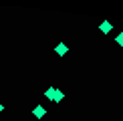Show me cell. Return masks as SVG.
Here are the masks:
<instances>
[{
	"label": "cell",
	"instance_id": "cell-1",
	"mask_svg": "<svg viewBox=\"0 0 123 121\" xmlns=\"http://www.w3.org/2000/svg\"><path fill=\"white\" fill-rule=\"evenodd\" d=\"M99 30L103 34H109L111 30H113V22L111 20H101V24H99Z\"/></svg>",
	"mask_w": 123,
	"mask_h": 121
},
{
	"label": "cell",
	"instance_id": "cell-2",
	"mask_svg": "<svg viewBox=\"0 0 123 121\" xmlns=\"http://www.w3.org/2000/svg\"><path fill=\"white\" fill-rule=\"evenodd\" d=\"M44 115H47V109H44L43 105H37V107L32 109V117H34V119H43Z\"/></svg>",
	"mask_w": 123,
	"mask_h": 121
},
{
	"label": "cell",
	"instance_id": "cell-3",
	"mask_svg": "<svg viewBox=\"0 0 123 121\" xmlns=\"http://www.w3.org/2000/svg\"><path fill=\"white\" fill-rule=\"evenodd\" d=\"M55 53H57V54H59V57H65V54H67V53H69V47H67V44H65V42H59V44H57V47H55Z\"/></svg>",
	"mask_w": 123,
	"mask_h": 121
},
{
	"label": "cell",
	"instance_id": "cell-4",
	"mask_svg": "<svg viewBox=\"0 0 123 121\" xmlns=\"http://www.w3.org/2000/svg\"><path fill=\"white\" fill-rule=\"evenodd\" d=\"M63 99H65V93H63L61 89H57V91H55V99H53V103H61Z\"/></svg>",
	"mask_w": 123,
	"mask_h": 121
},
{
	"label": "cell",
	"instance_id": "cell-5",
	"mask_svg": "<svg viewBox=\"0 0 123 121\" xmlns=\"http://www.w3.org/2000/svg\"><path fill=\"white\" fill-rule=\"evenodd\" d=\"M55 91H57V87H49L47 91H44V97H47L49 101H53L55 99Z\"/></svg>",
	"mask_w": 123,
	"mask_h": 121
},
{
	"label": "cell",
	"instance_id": "cell-6",
	"mask_svg": "<svg viewBox=\"0 0 123 121\" xmlns=\"http://www.w3.org/2000/svg\"><path fill=\"white\" fill-rule=\"evenodd\" d=\"M115 42L119 44V47H123V32H119V34L115 36Z\"/></svg>",
	"mask_w": 123,
	"mask_h": 121
},
{
	"label": "cell",
	"instance_id": "cell-7",
	"mask_svg": "<svg viewBox=\"0 0 123 121\" xmlns=\"http://www.w3.org/2000/svg\"><path fill=\"white\" fill-rule=\"evenodd\" d=\"M2 111H4V105H2V103H0V113H2Z\"/></svg>",
	"mask_w": 123,
	"mask_h": 121
}]
</instances>
